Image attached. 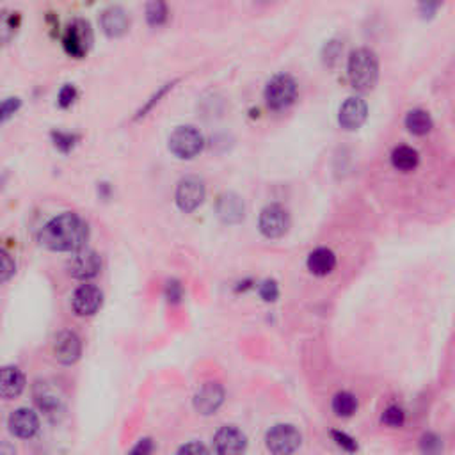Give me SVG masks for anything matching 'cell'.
<instances>
[{"label": "cell", "mask_w": 455, "mask_h": 455, "mask_svg": "<svg viewBox=\"0 0 455 455\" xmlns=\"http://www.w3.org/2000/svg\"><path fill=\"white\" fill-rule=\"evenodd\" d=\"M89 239V228L84 219L73 212L53 217L39 231V242L52 251H80Z\"/></svg>", "instance_id": "1"}, {"label": "cell", "mask_w": 455, "mask_h": 455, "mask_svg": "<svg viewBox=\"0 0 455 455\" xmlns=\"http://www.w3.org/2000/svg\"><path fill=\"white\" fill-rule=\"evenodd\" d=\"M349 80L357 91H370L379 77V61L372 50L357 48L350 53L347 66Z\"/></svg>", "instance_id": "2"}, {"label": "cell", "mask_w": 455, "mask_h": 455, "mask_svg": "<svg viewBox=\"0 0 455 455\" xmlns=\"http://www.w3.org/2000/svg\"><path fill=\"white\" fill-rule=\"evenodd\" d=\"M297 98V82L286 73H279L268 80L265 88V102L271 109L283 110L292 105Z\"/></svg>", "instance_id": "3"}, {"label": "cell", "mask_w": 455, "mask_h": 455, "mask_svg": "<svg viewBox=\"0 0 455 455\" xmlns=\"http://www.w3.org/2000/svg\"><path fill=\"white\" fill-rule=\"evenodd\" d=\"M205 139L202 132L194 127H178L174 128L173 134L169 135V150L178 159H194L203 150Z\"/></svg>", "instance_id": "4"}, {"label": "cell", "mask_w": 455, "mask_h": 455, "mask_svg": "<svg viewBox=\"0 0 455 455\" xmlns=\"http://www.w3.org/2000/svg\"><path fill=\"white\" fill-rule=\"evenodd\" d=\"M300 432L293 425H274L265 436V445L272 455H292L300 446Z\"/></svg>", "instance_id": "5"}, {"label": "cell", "mask_w": 455, "mask_h": 455, "mask_svg": "<svg viewBox=\"0 0 455 455\" xmlns=\"http://www.w3.org/2000/svg\"><path fill=\"white\" fill-rule=\"evenodd\" d=\"M206 194L205 189V182L199 177H185L178 182L177 187V194H174V199H177V205L182 212L189 214L194 212L199 205L203 203Z\"/></svg>", "instance_id": "6"}, {"label": "cell", "mask_w": 455, "mask_h": 455, "mask_svg": "<svg viewBox=\"0 0 455 455\" xmlns=\"http://www.w3.org/2000/svg\"><path fill=\"white\" fill-rule=\"evenodd\" d=\"M93 43V31L91 25L85 20H75L73 23L68 25L64 32L63 45L64 50L71 57H84L88 53L89 46Z\"/></svg>", "instance_id": "7"}, {"label": "cell", "mask_w": 455, "mask_h": 455, "mask_svg": "<svg viewBox=\"0 0 455 455\" xmlns=\"http://www.w3.org/2000/svg\"><path fill=\"white\" fill-rule=\"evenodd\" d=\"M258 226L267 239H279L288 231L290 216L286 209H283L278 203H272V205H267L261 210Z\"/></svg>", "instance_id": "8"}, {"label": "cell", "mask_w": 455, "mask_h": 455, "mask_svg": "<svg viewBox=\"0 0 455 455\" xmlns=\"http://www.w3.org/2000/svg\"><path fill=\"white\" fill-rule=\"evenodd\" d=\"M100 268H102V260H100L98 253L91 249H80L68 260V272L73 276L75 279H82L88 281L98 276Z\"/></svg>", "instance_id": "9"}, {"label": "cell", "mask_w": 455, "mask_h": 455, "mask_svg": "<svg viewBox=\"0 0 455 455\" xmlns=\"http://www.w3.org/2000/svg\"><path fill=\"white\" fill-rule=\"evenodd\" d=\"M103 303V293L102 290L96 285L91 283H85L80 285L75 290L73 297H71V306L73 311L78 317H89V315H95L100 310Z\"/></svg>", "instance_id": "10"}, {"label": "cell", "mask_w": 455, "mask_h": 455, "mask_svg": "<svg viewBox=\"0 0 455 455\" xmlns=\"http://www.w3.org/2000/svg\"><path fill=\"white\" fill-rule=\"evenodd\" d=\"M214 449L217 455H244L247 449V438L236 427L226 425L214 436Z\"/></svg>", "instance_id": "11"}, {"label": "cell", "mask_w": 455, "mask_h": 455, "mask_svg": "<svg viewBox=\"0 0 455 455\" xmlns=\"http://www.w3.org/2000/svg\"><path fill=\"white\" fill-rule=\"evenodd\" d=\"M82 354V342L73 331H61L53 338V356L59 363L73 365Z\"/></svg>", "instance_id": "12"}, {"label": "cell", "mask_w": 455, "mask_h": 455, "mask_svg": "<svg viewBox=\"0 0 455 455\" xmlns=\"http://www.w3.org/2000/svg\"><path fill=\"white\" fill-rule=\"evenodd\" d=\"M224 402V388L219 382H206L196 392L194 395V407L198 413L214 414Z\"/></svg>", "instance_id": "13"}, {"label": "cell", "mask_w": 455, "mask_h": 455, "mask_svg": "<svg viewBox=\"0 0 455 455\" xmlns=\"http://www.w3.org/2000/svg\"><path fill=\"white\" fill-rule=\"evenodd\" d=\"M368 116V105L365 100L357 98V96H350L343 102V105L340 107V116L338 121L345 130H356L361 125L367 121Z\"/></svg>", "instance_id": "14"}, {"label": "cell", "mask_w": 455, "mask_h": 455, "mask_svg": "<svg viewBox=\"0 0 455 455\" xmlns=\"http://www.w3.org/2000/svg\"><path fill=\"white\" fill-rule=\"evenodd\" d=\"M100 25L109 38H120L130 27V18L123 7L110 6L100 16Z\"/></svg>", "instance_id": "15"}, {"label": "cell", "mask_w": 455, "mask_h": 455, "mask_svg": "<svg viewBox=\"0 0 455 455\" xmlns=\"http://www.w3.org/2000/svg\"><path fill=\"white\" fill-rule=\"evenodd\" d=\"M9 429L14 436H18V438H32V436L39 431L38 414L32 409H27V407H20V409L11 413Z\"/></svg>", "instance_id": "16"}, {"label": "cell", "mask_w": 455, "mask_h": 455, "mask_svg": "<svg viewBox=\"0 0 455 455\" xmlns=\"http://www.w3.org/2000/svg\"><path fill=\"white\" fill-rule=\"evenodd\" d=\"M217 216L226 224H239L246 216V206H244L242 198L235 192H224L217 199Z\"/></svg>", "instance_id": "17"}, {"label": "cell", "mask_w": 455, "mask_h": 455, "mask_svg": "<svg viewBox=\"0 0 455 455\" xmlns=\"http://www.w3.org/2000/svg\"><path fill=\"white\" fill-rule=\"evenodd\" d=\"M336 256L328 247H318L308 256V268L315 276H328L335 271Z\"/></svg>", "instance_id": "18"}, {"label": "cell", "mask_w": 455, "mask_h": 455, "mask_svg": "<svg viewBox=\"0 0 455 455\" xmlns=\"http://www.w3.org/2000/svg\"><path fill=\"white\" fill-rule=\"evenodd\" d=\"M25 388V377L16 367H6L0 377V392L4 399H14Z\"/></svg>", "instance_id": "19"}, {"label": "cell", "mask_w": 455, "mask_h": 455, "mask_svg": "<svg viewBox=\"0 0 455 455\" xmlns=\"http://www.w3.org/2000/svg\"><path fill=\"white\" fill-rule=\"evenodd\" d=\"M418 160H420L418 152L411 148V146H399L392 153L393 167H397L399 171H404V173L413 171L418 166Z\"/></svg>", "instance_id": "20"}, {"label": "cell", "mask_w": 455, "mask_h": 455, "mask_svg": "<svg viewBox=\"0 0 455 455\" xmlns=\"http://www.w3.org/2000/svg\"><path fill=\"white\" fill-rule=\"evenodd\" d=\"M406 128L414 135H425L432 128L431 114L422 109H414L407 113L406 116Z\"/></svg>", "instance_id": "21"}, {"label": "cell", "mask_w": 455, "mask_h": 455, "mask_svg": "<svg viewBox=\"0 0 455 455\" xmlns=\"http://www.w3.org/2000/svg\"><path fill=\"white\" fill-rule=\"evenodd\" d=\"M357 409V400L352 393L349 392H340L336 393L335 399H333V411H335L336 417H352Z\"/></svg>", "instance_id": "22"}, {"label": "cell", "mask_w": 455, "mask_h": 455, "mask_svg": "<svg viewBox=\"0 0 455 455\" xmlns=\"http://www.w3.org/2000/svg\"><path fill=\"white\" fill-rule=\"evenodd\" d=\"M36 402H38V406L45 411L46 417L53 418L57 417V413H61V400L57 399L53 393L46 392V389L41 393H36Z\"/></svg>", "instance_id": "23"}, {"label": "cell", "mask_w": 455, "mask_h": 455, "mask_svg": "<svg viewBox=\"0 0 455 455\" xmlns=\"http://www.w3.org/2000/svg\"><path fill=\"white\" fill-rule=\"evenodd\" d=\"M167 6L164 2H150L146 6V20L153 27H159V25L166 23L167 20Z\"/></svg>", "instance_id": "24"}, {"label": "cell", "mask_w": 455, "mask_h": 455, "mask_svg": "<svg viewBox=\"0 0 455 455\" xmlns=\"http://www.w3.org/2000/svg\"><path fill=\"white\" fill-rule=\"evenodd\" d=\"M20 25V14L18 13H4L2 14V39L4 43L9 41L18 31Z\"/></svg>", "instance_id": "25"}, {"label": "cell", "mask_w": 455, "mask_h": 455, "mask_svg": "<svg viewBox=\"0 0 455 455\" xmlns=\"http://www.w3.org/2000/svg\"><path fill=\"white\" fill-rule=\"evenodd\" d=\"M420 450L424 455H439L443 450V441L436 434L429 432L420 439Z\"/></svg>", "instance_id": "26"}, {"label": "cell", "mask_w": 455, "mask_h": 455, "mask_svg": "<svg viewBox=\"0 0 455 455\" xmlns=\"http://www.w3.org/2000/svg\"><path fill=\"white\" fill-rule=\"evenodd\" d=\"M52 139H53V145L61 150V152L68 153L71 148L75 146V142L78 141V135L77 134H70V132H52Z\"/></svg>", "instance_id": "27"}, {"label": "cell", "mask_w": 455, "mask_h": 455, "mask_svg": "<svg viewBox=\"0 0 455 455\" xmlns=\"http://www.w3.org/2000/svg\"><path fill=\"white\" fill-rule=\"evenodd\" d=\"M404 422H406V413L399 406H389L382 413V424H386L388 427H402Z\"/></svg>", "instance_id": "28"}, {"label": "cell", "mask_w": 455, "mask_h": 455, "mask_svg": "<svg viewBox=\"0 0 455 455\" xmlns=\"http://www.w3.org/2000/svg\"><path fill=\"white\" fill-rule=\"evenodd\" d=\"M279 296V288L278 285H276V281H272V279H267V281H263L260 285V297L263 300H267V303H274L276 299H278Z\"/></svg>", "instance_id": "29"}, {"label": "cell", "mask_w": 455, "mask_h": 455, "mask_svg": "<svg viewBox=\"0 0 455 455\" xmlns=\"http://www.w3.org/2000/svg\"><path fill=\"white\" fill-rule=\"evenodd\" d=\"M331 436H333V439L336 441V445L342 446V449L347 450V452H356L357 450V443L354 441V438H350L349 434H345V432L333 431Z\"/></svg>", "instance_id": "30"}, {"label": "cell", "mask_w": 455, "mask_h": 455, "mask_svg": "<svg viewBox=\"0 0 455 455\" xmlns=\"http://www.w3.org/2000/svg\"><path fill=\"white\" fill-rule=\"evenodd\" d=\"M182 297H184V288H182L180 281H177V279H171V281H167L166 299L169 300V303L177 304V303H180Z\"/></svg>", "instance_id": "31"}, {"label": "cell", "mask_w": 455, "mask_h": 455, "mask_svg": "<svg viewBox=\"0 0 455 455\" xmlns=\"http://www.w3.org/2000/svg\"><path fill=\"white\" fill-rule=\"evenodd\" d=\"M75 98H77V89H75V85L66 84L61 88V91H59V105L61 107H64V109H66V107H70L71 103L75 102Z\"/></svg>", "instance_id": "32"}, {"label": "cell", "mask_w": 455, "mask_h": 455, "mask_svg": "<svg viewBox=\"0 0 455 455\" xmlns=\"http://www.w3.org/2000/svg\"><path fill=\"white\" fill-rule=\"evenodd\" d=\"M20 105H21V102H20V98H13V96H11V98H6L2 102V110H0V114H2V121H7L9 120L11 116H13L14 113H16L18 109H20Z\"/></svg>", "instance_id": "33"}, {"label": "cell", "mask_w": 455, "mask_h": 455, "mask_svg": "<svg viewBox=\"0 0 455 455\" xmlns=\"http://www.w3.org/2000/svg\"><path fill=\"white\" fill-rule=\"evenodd\" d=\"M177 455H210V454L203 443L192 441V443H187V445L180 446V450H178Z\"/></svg>", "instance_id": "34"}, {"label": "cell", "mask_w": 455, "mask_h": 455, "mask_svg": "<svg viewBox=\"0 0 455 455\" xmlns=\"http://www.w3.org/2000/svg\"><path fill=\"white\" fill-rule=\"evenodd\" d=\"M0 260H2V267H0V279L6 283V281H9L11 276L14 274V261L11 260L9 254L7 253L0 254Z\"/></svg>", "instance_id": "35"}, {"label": "cell", "mask_w": 455, "mask_h": 455, "mask_svg": "<svg viewBox=\"0 0 455 455\" xmlns=\"http://www.w3.org/2000/svg\"><path fill=\"white\" fill-rule=\"evenodd\" d=\"M152 452H153V441L152 439L145 438L141 439V441H139L127 455H152Z\"/></svg>", "instance_id": "36"}, {"label": "cell", "mask_w": 455, "mask_h": 455, "mask_svg": "<svg viewBox=\"0 0 455 455\" xmlns=\"http://www.w3.org/2000/svg\"><path fill=\"white\" fill-rule=\"evenodd\" d=\"M0 455H16V450H14V446H11L9 443L4 441L2 449H0Z\"/></svg>", "instance_id": "37"}]
</instances>
